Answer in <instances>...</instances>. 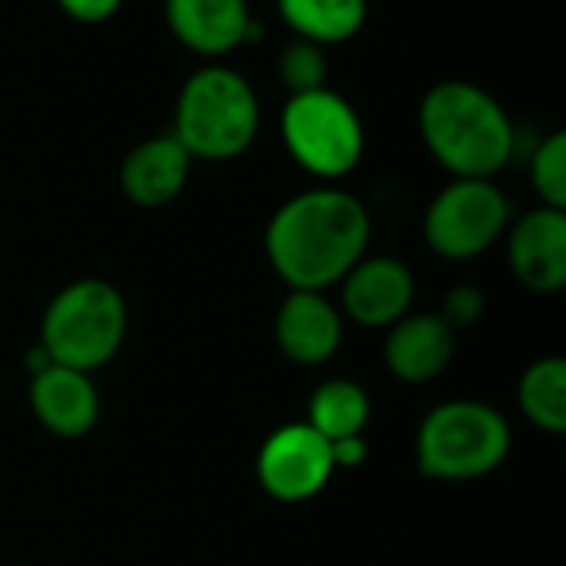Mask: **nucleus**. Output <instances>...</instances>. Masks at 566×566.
I'll list each match as a JSON object with an SVG mask.
<instances>
[{"instance_id":"f257e3e1","label":"nucleus","mask_w":566,"mask_h":566,"mask_svg":"<svg viewBox=\"0 0 566 566\" xmlns=\"http://www.w3.org/2000/svg\"><path fill=\"white\" fill-rule=\"evenodd\" d=\"M371 219L358 196L318 186L292 196L265 226V255L292 292H325L365 259Z\"/></svg>"},{"instance_id":"f03ea898","label":"nucleus","mask_w":566,"mask_h":566,"mask_svg":"<svg viewBox=\"0 0 566 566\" xmlns=\"http://www.w3.org/2000/svg\"><path fill=\"white\" fill-rule=\"evenodd\" d=\"M428 153L454 179H494L514 156V123L484 86L444 80L431 86L418 109Z\"/></svg>"},{"instance_id":"7ed1b4c3","label":"nucleus","mask_w":566,"mask_h":566,"mask_svg":"<svg viewBox=\"0 0 566 566\" xmlns=\"http://www.w3.org/2000/svg\"><path fill=\"white\" fill-rule=\"evenodd\" d=\"M262 129V106L252 83L222 63L189 73L176 96L172 136L192 159L226 163L242 156Z\"/></svg>"},{"instance_id":"20e7f679","label":"nucleus","mask_w":566,"mask_h":566,"mask_svg":"<svg viewBox=\"0 0 566 566\" xmlns=\"http://www.w3.org/2000/svg\"><path fill=\"white\" fill-rule=\"evenodd\" d=\"M126 328L123 292L106 279H76L50 298L40 322V348L53 365L93 375L119 355Z\"/></svg>"},{"instance_id":"39448f33","label":"nucleus","mask_w":566,"mask_h":566,"mask_svg":"<svg viewBox=\"0 0 566 566\" xmlns=\"http://www.w3.org/2000/svg\"><path fill=\"white\" fill-rule=\"evenodd\" d=\"M511 454L507 418L484 401H444L418 431V468L434 481H478Z\"/></svg>"},{"instance_id":"423d86ee","label":"nucleus","mask_w":566,"mask_h":566,"mask_svg":"<svg viewBox=\"0 0 566 566\" xmlns=\"http://www.w3.org/2000/svg\"><path fill=\"white\" fill-rule=\"evenodd\" d=\"M282 143L295 166L315 179H342L365 156L358 109L332 86L289 96L282 109Z\"/></svg>"},{"instance_id":"0eeeda50","label":"nucleus","mask_w":566,"mask_h":566,"mask_svg":"<svg viewBox=\"0 0 566 566\" xmlns=\"http://www.w3.org/2000/svg\"><path fill=\"white\" fill-rule=\"evenodd\" d=\"M511 226V202L491 179L448 182L424 212V242L451 262L488 252Z\"/></svg>"},{"instance_id":"6e6552de","label":"nucleus","mask_w":566,"mask_h":566,"mask_svg":"<svg viewBox=\"0 0 566 566\" xmlns=\"http://www.w3.org/2000/svg\"><path fill=\"white\" fill-rule=\"evenodd\" d=\"M255 474H259L262 491L282 504L312 501L315 494L328 488L335 474L332 448L305 421L282 424L279 431L265 438L259 461H255Z\"/></svg>"},{"instance_id":"1a4fd4ad","label":"nucleus","mask_w":566,"mask_h":566,"mask_svg":"<svg viewBox=\"0 0 566 566\" xmlns=\"http://www.w3.org/2000/svg\"><path fill=\"white\" fill-rule=\"evenodd\" d=\"M338 285L345 315L361 328H391L415 302V275L401 259L391 255L355 262Z\"/></svg>"},{"instance_id":"9d476101","label":"nucleus","mask_w":566,"mask_h":566,"mask_svg":"<svg viewBox=\"0 0 566 566\" xmlns=\"http://www.w3.org/2000/svg\"><path fill=\"white\" fill-rule=\"evenodd\" d=\"M507 259L517 282L531 292L551 295L566 285V212L531 209L507 235Z\"/></svg>"},{"instance_id":"9b49d317","label":"nucleus","mask_w":566,"mask_h":566,"mask_svg":"<svg viewBox=\"0 0 566 566\" xmlns=\"http://www.w3.org/2000/svg\"><path fill=\"white\" fill-rule=\"evenodd\" d=\"M30 408H33V418L53 438L76 441V438H86L99 421V391L86 371L50 361L46 368L33 371Z\"/></svg>"},{"instance_id":"f8f14e48","label":"nucleus","mask_w":566,"mask_h":566,"mask_svg":"<svg viewBox=\"0 0 566 566\" xmlns=\"http://www.w3.org/2000/svg\"><path fill=\"white\" fill-rule=\"evenodd\" d=\"M169 33L192 53L219 60L255 36L245 0H166Z\"/></svg>"},{"instance_id":"ddd939ff","label":"nucleus","mask_w":566,"mask_h":566,"mask_svg":"<svg viewBox=\"0 0 566 566\" xmlns=\"http://www.w3.org/2000/svg\"><path fill=\"white\" fill-rule=\"evenodd\" d=\"M192 156L172 133H159L133 146L119 166V189L139 209L169 206L189 182Z\"/></svg>"},{"instance_id":"4468645a","label":"nucleus","mask_w":566,"mask_h":566,"mask_svg":"<svg viewBox=\"0 0 566 566\" xmlns=\"http://www.w3.org/2000/svg\"><path fill=\"white\" fill-rule=\"evenodd\" d=\"M275 342L295 365H325L342 345V315L322 292H292L275 315Z\"/></svg>"},{"instance_id":"2eb2a0df","label":"nucleus","mask_w":566,"mask_h":566,"mask_svg":"<svg viewBox=\"0 0 566 566\" xmlns=\"http://www.w3.org/2000/svg\"><path fill=\"white\" fill-rule=\"evenodd\" d=\"M454 358V328L441 315H405L388 328L385 365L398 381H434Z\"/></svg>"},{"instance_id":"dca6fc26","label":"nucleus","mask_w":566,"mask_h":566,"mask_svg":"<svg viewBox=\"0 0 566 566\" xmlns=\"http://www.w3.org/2000/svg\"><path fill=\"white\" fill-rule=\"evenodd\" d=\"M298 40L332 46L352 40L368 20V0H275Z\"/></svg>"},{"instance_id":"f3484780","label":"nucleus","mask_w":566,"mask_h":566,"mask_svg":"<svg viewBox=\"0 0 566 566\" xmlns=\"http://www.w3.org/2000/svg\"><path fill=\"white\" fill-rule=\"evenodd\" d=\"M368 415H371V401L365 388L348 378H335L315 388L305 424L315 428L325 441H338V438L365 434Z\"/></svg>"},{"instance_id":"a211bd4d","label":"nucleus","mask_w":566,"mask_h":566,"mask_svg":"<svg viewBox=\"0 0 566 566\" xmlns=\"http://www.w3.org/2000/svg\"><path fill=\"white\" fill-rule=\"evenodd\" d=\"M517 401L524 418L547 431L564 434L566 431V361L564 358H541L534 361L517 388Z\"/></svg>"},{"instance_id":"6ab92c4d","label":"nucleus","mask_w":566,"mask_h":566,"mask_svg":"<svg viewBox=\"0 0 566 566\" xmlns=\"http://www.w3.org/2000/svg\"><path fill=\"white\" fill-rule=\"evenodd\" d=\"M531 182L544 206L566 209V136L551 133L531 156Z\"/></svg>"},{"instance_id":"aec40b11","label":"nucleus","mask_w":566,"mask_h":566,"mask_svg":"<svg viewBox=\"0 0 566 566\" xmlns=\"http://www.w3.org/2000/svg\"><path fill=\"white\" fill-rule=\"evenodd\" d=\"M279 76H282L289 96L308 93V90H322V86H325V76H328L325 46L295 36V40L285 43V50L279 53Z\"/></svg>"},{"instance_id":"412c9836","label":"nucleus","mask_w":566,"mask_h":566,"mask_svg":"<svg viewBox=\"0 0 566 566\" xmlns=\"http://www.w3.org/2000/svg\"><path fill=\"white\" fill-rule=\"evenodd\" d=\"M481 315H484V295H481V289H474V285H454V289L448 292L441 318H444L454 332L474 325Z\"/></svg>"},{"instance_id":"4be33fe9","label":"nucleus","mask_w":566,"mask_h":566,"mask_svg":"<svg viewBox=\"0 0 566 566\" xmlns=\"http://www.w3.org/2000/svg\"><path fill=\"white\" fill-rule=\"evenodd\" d=\"M56 7L76 23H106L119 13L123 0H56Z\"/></svg>"},{"instance_id":"5701e85b","label":"nucleus","mask_w":566,"mask_h":566,"mask_svg":"<svg viewBox=\"0 0 566 566\" xmlns=\"http://www.w3.org/2000/svg\"><path fill=\"white\" fill-rule=\"evenodd\" d=\"M328 448H332V464H335V471H342V468H358V464H365V458H368V441H365V434L328 441Z\"/></svg>"}]
</instances>
